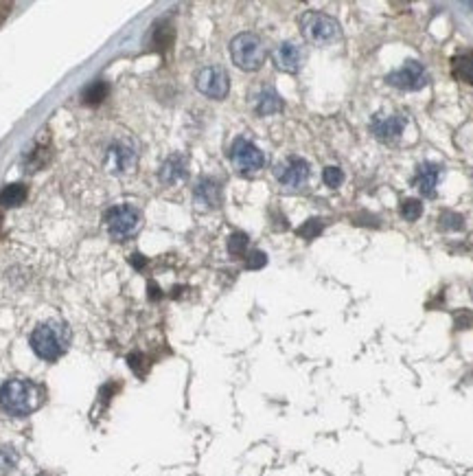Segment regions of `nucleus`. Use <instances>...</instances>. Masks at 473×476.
Returning <instances> with one entry per match:
<instances>
[{"mask_svg": "<svg viewBox=\"0 0 473 476\" xmlns=\"http://www.w3.org/2000/svg\"><path fill=\"white\" fill-rule=\"evenodd\" d=\"M44 402V391L31 380H7L0 386V409L13 417H26Z\"/></svg>", "mask_w": 473, "mask_h": 476, "instance_id": "f257e3e1", "label": "nucleus"}, {"mask_svg": "<svg viewBox=\"0 0 473 476\" xmlns=\"http://www.w3.org/2000/svg\"><path fill=\"white\" fill-rule=\"evenodd\" d=\"M29 342H31V349L36 352L38 358H42L46 362H55L66 354L68 342H70V332L64 323L48 320V323L38 325V328L31 332Z\"/></svg>", "mask_w": 473, "mask_h": 476, "instance_id": "f03ea898", "label": "nucleus"}, {"mask_svg": "<svg viewBox=\"0 0 473 476\" xmlns=\"http://www.w3.org/2000/svg\"><path fill=\"white\" fill-rule=\"evenodd\" d=\"M230 58L236 68L254 72L266 64L268 51H266V44H263V40L256 33H239L230 42Z\"/></svg>", "mask_w": 473, "mask_h": 476, "instance_id": "7ed1b4c3", "label": "nucleus"}, {"mask_svg": "<svg viewBox=\"0 0 473 476\" xmlns=\"http://www.w3.org/2000/svg\"><path fill=\"white\" fill-rule=\"evenodd\" d=\"M300 31L307 42L315 46H329L342 40V27L335 18L322 11H305L300 16Z\"/></svg>", "mask_w": 473, "mask_h": 476, "instance_id": "20e7f679", "label": "nucleus"}, {"mask_svg": "<svg viewBox=\"0 0 473 476\" xmlns=\"http://www.w3.org/2000/svg\"><path fill=\"white\" fill-rule=\"evenodd\" d=\"M141 224H143V215L131 205H119L105 213V227H108L110 237L116 242H123V239H129L131 235H136Z\"/></svg>", "mask_w": 473, "mask_h": 476, "instance_id": "39448f33", "label": "nucleus"}, {"mask_svg": "<svg viewBox=\"0 0 473 476\" xmlns=\"http://www.w3.org/2000/svg\"><path fill=\"white\" fill-rule=\"evenodd\" d=\"M228 156H230V163L234 165V169L239 173H244V176H248V173H256V171H261L263 167H266V154H263L252 141H248L244 136L234 139Z\"/></svg>", "mask_w": 473, "mask_h": 476, "instance_id": "423d86ee", "label": "nucleus"}, {"mask_svg": "<svg viewBox=\"0 0 473 476\" xmlns=\"http://www.w3.org/2000/svg\"><path fill=\"white\" fill-rule=\"evenodd\" d=\"M309 176H311V167L300 156H287L285 161H281L274 167V178L278 180L281 187H285L289 191L305 189L309 183Z\"/></svg>", "mask_w": 473, "mask_h": 476, "instance_id": "0eeeda50", "label": "nucleus"}, {"mask_svg": "<svg viewBox=\"0 0 473 476\" xmlns=\"http://www.w3.org/2000/svg\"><path fill=\"white\" fill-rule=\"evenodd\" d=\"M386 82H388L392 88H397V90H408V92H412V90H423V88L430 84V75H428L425 66L420 64V62H416V60H408L401 68L388 72Z\"/></svg>", "mask_w": 473, "mask_h": 476, "instance_id": "6e6552de", "label": "nucleus"}, {"mask_svg": "<svg viewBox=\"0 0 473 476\" xmlns=\"http://www.w3.org/2000/svg\"><path fill=\"white\" fill-rule=\"evenodd\" d=\"M195 86L197 90L208 97V99H215V102H222L226 99L228 90H230V77L224 66H204L197 75H195Z\"/></svg>", "mask_w": 473, "mask_h": 476, "instance_id": "1a4fd4ad", "label": "nucleus"}, {"mask_svg": "<svg viewBox=\"0 0 473 476\" xmlns=\"http://www.w3.org/2000/svg\"><path fill=\"white\" fill-rule=\"evenodd\" d=\"M136 163H138V152L129 139H116L108 147V152H105V167L112 173H119V176L129 173L136 167Z\"/></svg>", "mask_w": 473, "mask_h": 476, "instance_id": "9d476101", "label": "nucleus"}, {"mask_svg": "<svg viewBox=\"0 0 473 476\" xmlns=\"http://www.w3.org/2000/svg\"><path fill=\"white\" fill-rule=\"evenodd\" d=\"M408 125V119L403 114H375L371 119V132L381 143L397 141Z\"/></svg>", "mask_w": 473, "mask_h": 476, "instance_id": "9b49d317", "label": "nucleus"}, {"mask_svg": "<svg viewBox=\"0 0 473 476\" xmlns=\"http://www.w3.org/2000/svg\"><path fill=\"white\" fill-rule=\"evenodd\" d=\"M193 202L202 211H213L222 205V187L213 178H200L193 189Z\"/></svg>", "mask_w": 473, "mask_h": 476, "instance_id": "f8f14e48", "label": "nucleus"}, {"mask_svg": "<svg viewBox=\"0 0 473 476\" xmlns=\"http://www.w3.org/2000/svg\"><path fill=\"white\" fill-rule=\"evenodd\" d=\"M274 64L278 70L283 72H298L303 62H305V53L303 48L294 42H281L276 48H274Z\"/></svg>", "mask_w": 473, "mask_h": 476, "instance_id": "ddd939ff", "label": "nucleus"}, {"mask_svg": "<svg viewBox=\"0 0 473 476\" xmlns=\"http://www.w3.org/2000/svg\"><path fill=\"white\" fill-rule=\"evenodd\" d=\"M440 171H442V167L436 165V163H420L416 167L414 187L420 191V195H423V198H436V187H438V180H440Z\"/></svg>", "mask_w": 473, "mask_h": 476, "instance_id": "4468645a", "label": "nucleus"}, {"mask_svg": "<svg viewBox=\"0 0 473 476\" xmlns=\"http://www.w3.org/2000/svg\"><path fill=\"white\" fill-rule=\"evenodd\" d=\"M187 169H189L187 156H184V154H171L163 163L161 171H158V178H161L163 185L171 187V185H178V183H182L184 178H187Z\"/></svg>", "mask_w": 473, "mask_h": 476, "instance_id": "2eb2a0df", "label": "nucleus"}, {"mask_svg": "<svg viewBox=\"0 0 473 476\" xmlns=\"http://www.w3.org/2000/svg\"><path fill=\"white\" fill-rule=\"evenodd\" d=\"M283 110V99L278 97V92L274 88H263L259 94H256V102H254V112L259 117H270V114H276Z\"/></svg>", "mask_w": 473, "mask_h": 476, "instance_id": "dca6fc26", "label": "nucleus"}, {"mask_svg": "<svg viewBox=\"0 0 473 476\" xmlns=\"http://www.w3.org/2000/svg\"><path fill=\"white\" fill-rule=\"evenodd\" d=\"M151 44L161 53L173 44V27L169 20H158L151 27Z\"/></svg>", "mask_w": 473, "mask_h": 476, "instance_id": "f3484780", "label": "nucleus"}, {"mask_svg": "<svg viewBox=\"0 0 473 476\" xmlns=\"http://www.w3.org/2000/svg\"><path fill=\"white\" fill-rule=\"evenodd\" d=\"M26 195H29V189L22 183H13V185H7L0 191V207L5 209H11V207H20L24 205Z\"/></svg>", "mask_w": 473, "mask_h": 476, "instance_id": "a211bd4d", "label": "nucleus"}, {"mask_svg": "<svg viewBox=\"0 0 473 476\" xmlns=\"http://www.w3.org/2000/svg\"><path fill=\"white\" fill-rule=\"evenodd\" d=\"M108 94H110V86H108V82L97 80V82H92V84L82 92V102H84L86 106L94 108V106H101V104L105 102V99H108Z\"/></svg>", "mask_w": 473, "mask_h": 476, "instance_id": "6ab92c4d", "label": "nucleus"}, {"mask_svg": "<svg viewBox=\"0 0 473 476\" xmlns=\"http://www.w3.org/2000/svg\"><path fill=\"white\" fill-rule=\"evenodd\" d=\"M452 70L454 77L464 82V84H473V53H460L452 60Z\"/></svg>", "mask_w": 473, "mask_h": 476, "instance_id": "aec40b11", "label": "nucleus"}, {"mask_svg": "<svg viewBox=\"0 0 473 476\" xmlns=\"http://www.w3.org/2000/svg\"><path fill=\"white\" fill-rule=\"evenodd\" d=\"M399 213L406 222H416L420 215H423V202L416 198H406L399 205Z\"/></svg>", "mask_w": 473, "mask_h": 476, "instance_id": "412c9836", "label": "nucleus"}, {"mask_svg": "<svg viewBox=\"0 0 473 476\" xmlns=\"http://www.w3.org/2000/svg\"><path fill=\"white\" fill-rule=\"evenodd\" d=\"M438 229L440 231H462L464 229V217L456 211H442L438 215Z\"/></svg>", "mask_w": 473, "mask_h": 476, "instance_id": "4be33fe9", "label": "nucleus"}, {"mask_svg": "<svg viewBox=\"0 0 473 476\" xmlns=\"http://www.w3.org/2000/svg\"><path fill=\"white\" fill-rule=\"evenodd\" d=\"M322 231H325V222H322L320 217H309L296 233H298V237H303V239H315Z\"/></svg>", "mask_w": 473, "mask_h": 476, "instance_id": "5701e85b", "label": "nucleus"}, {"mask_svg": "<svg viewBox=\"0 0 473 476\" xmlns=\"http://www.w3.org/2000/svg\"><path fill=\"white\" fill-rule=\"evenodd\" d=\"M248 235L246 233H232L230 237H228V253L232 255V257H244L246 255V248H248Z\"/></svg>", "mask_w": 473, "mask_h": 476, "instance_id": "b1692460", "label": "nucleus"}, {"mask_svg": "<svg viewBox=\"0 0 473 476\" xmlns=\"http://www.w3.org/2000/svg\"><path fill=\"white\" fill-rule=\"evenodd\" d=\"M18 463V455L16 450L7 448V445H0V476H7Z\"/></svg>", "mask_w": 473, "mask_h": 476, "instance_id": "393cba45", "label": "nucleus"}, {"mask_svg": "<svg viewBox=\"0 0 473 476\" xmlns=\"http://www.w3.org/2000/svg\"><path fill=\"white\" fill-rule=\"evenodd\" d=\"M322 180L329 189H337V187H342V183H344V171L335 165H329L322 171Z\"/></svg>", "mask_w": 473, "mask_h": 476, "instance_id": "a878e982", "label": "nucleus"}, {"mask_svg": "<svg viewBox=\"0 0 473 476\" xmlns=\"http://www.w3.org/2000/svg\"><path fill=\"white\" fill-rule=\"evenodd\" d=\"M268 264V255L263 253V250H252V253L246 257V268L248 270H259Z\"/></svg>", "mask_w": 473, "mask_h": 476, "instance_id": "bb28decb", "label": "nucleus"}, {"mask_svg": "<svg viewBox=\"0 0 473 476\" xmlns=\"http://www.w3.org/2000/svg\"><path fill=\"white\" fill-rule=\"evenodd\" d=\"M129 367H131V371L134 373H138V375H145V371H147V364H145V356L143 354H131L129 358Z\"/></svg>", "mask_w": 473, "mask_h": 476, "instance_id": "cd10ccee", "label": "nucleus"}, {"mask_svg": "<svg viewBox=\"0 0 473 476\" xmlns=\"http://www.w3.org/2000/svg\"><path fill=\"white\" fill-rule=\"evenodd\" d=\"M11 9H13V5H11V3H7V0H0V24H3V22L9 18Z\"/></svg>", "mask_w": 473, "mask_h": 476, "instance_id": "c85d7f7f", "label": "nucleus"}, {"mask_svg": "<svg viewBox=\"0 0 473 476\" xmlns=\"http://www.w3.org/2000/svg\"><path fill=\"white\" fill-rule=\"evenodd\" d=\"M131 264H134L136 268H143V266H145L147 261L143 259V255H131Z\"/></svg>", "mask_w": 473, "mask_h": 476, "instance_id": "c756f323", "label": "nucleus"}, {"mask_svg": "<svg viewBox=\"0 0 473 476\" xmlns=\"http://www.w3.org/2000/svg\"><path fill=\"white\" fill-rule=\"evenodd\" d=\"M149 290H151V294H149L151 298H161V296H163V294H161V290L156 288V283H149Z\"/></svg>", "mask_w": 473, "mask_h": 476, "instance_id": "7c9ffc66", "label": "nucleus"}, {"mask_svg": "<svg viewBox=\"0 0 473 476\" xmlns=\"http://www.w3.org/2000/svg\"><path fill=\"white\" fill-rule=\"evenodd\" d=\"M0 227H3V215H0Z\"/></svg>", "mask_w": 473, "mask_h": 476, "instance_id": "2f4dec72", "label": "nucleus"}]
</instances>
